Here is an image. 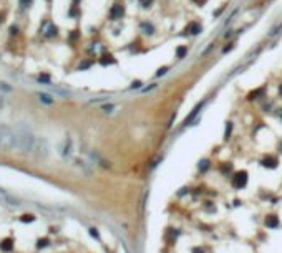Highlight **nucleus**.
<instances>
[{"mask_svg":"<svg viewBox=\"0 0 282 253\" xmlns=\"http://www.w3.org/2000/svg\"><path fill=\"white\" fill-rule=\"evenodd\" d=\"M33 142H35V136L30 134L28 129L17 131V146H15L17 151L23 152V154H32Z\"/></svg>","mask_w":282,"mask_h":253,"instance_id":"nucleus-1","label":"nucleus"},{"mask_svg":"<svg viewBox=\"0 0 282 253\" xmlns=\"http://www.w3.org/2000/svg\"><path fill=\"white\" fill-rule=\"evenodd\" d=\"M17 146V131L10 129L7 126L0 127V149L12 151Z\"/></svg>","mask_w":282,"mask_h":253,"instance_id":"nucleus-2","label":"nucleus"},{"mask_svg":"<svg viewBox=\"0 0 282 253\" xmlns=\"http://www.w3.org/2000/svg\"><path fill=\"white\" fill-rule=\"evenodd\" d=\"M48 149H50V146H48V142H47L43 137H35L32 154H35L38 157H45L47 154H48Z\"/></svg>","mask_w":282,"mask_h":253,"instance_id":"nucleus-3","label":"nucleus"},{"mask_svg":"<svg viewBox=\"0 0 282 253\" xmlns=\"http://www.w3.org/2000/svg\"><path fill=\"white\" fill-rule=\"evenodd\" d=\"M247 184V172H237L236 175L232 177V185L236 189H241V187H244V185Z\"/></svg>","mask_w":282,"mask_h":253,"instance_id":"nucleus-4","label":"nucleus"},{"mask_svg":"<svg viewBox=\"0 0 282 253\" xmlns=\"http://www.w3.org/2000/svg\"><path fill=\"white\" fill-rule=\"evenodd\" d=\"M125 15V7L119 5V3H114L111 7V10H110V18L111 20H118V18H121Z\"/></svg>","mask_w":282,"mask_h":253,"instance_id":"nucleus-5","label":"nucleus"},{"mask_svg":"<svg viewBox=\"0 0 282 253\" xmlns=\"http://www.w3.org/2000/svg\"><path fill=\"white\" fill-rule=\"evenodd\" d=\"M201 30H203V28H201V25H199V23H196V22H191L189 25L184 28V32L189 33V35H198Z\"/></svg>","mask_w":282,"mask_h":253,"instance_id":"nucleus-6","label":"nucleus"},{"mask_svg":"<svg viewBox=\"0 0 282 253\" xmlns=\"http://www.w3.org/2000/svg\"><path fill=\"white\" fill-rule=\"evenodd\" d=\"M262 165L264 167H271V169H274V167L277 165V159L274 156H269V157H266L264 161H262Z\"/></svg>","mask_w":282,"mask_h":253,"instance_id":"nucleus-7","label":"nucleus"},{"mask_svg":"<svg viewBox=\"0 0 282 253\" xmlns=\"http://www.w3.org/2000/svg\"><path fill=\"white\" fill-rule=\"evenodd\" d=\"M203 104H204V101H203V103H199V104H198V106H196V108L193 109V111H191V114H189V116H188V118H186V119H184V124H188V122H191V121H193V119L196 118V114H198V113H199V109H201V108H203Z\"/></svg>","mask_w":282,"mask_h":253,"instance_id":"nucleus-8","label":"nucleus"},{"mask_svg":"<svg viewBox=\"0 0 282 253\" xmlns=\"http://www.w3.org/2000/svg\"><path fill=\"white\" fill-rule=\"evenodd\" d=\"M0 199H2V200H5V202H7V204H8V202H10L12 205H17V199H13V197H12V195H8V194H5V192H3V190H2V189H0Z\"/></svg>","mask_w":282,"mask_h":253,"instance_id":"nucleus-9","label":"nucleus"},{"mask_svg":"<svg viewBox=\"0 0 282 253\" xmlns=\"http://www.w3.org/2000/svg\"><path fill=\"white\" fill-rule=\"evenodd\" d=\"M266 225H267V227H271V228H275L277 225H279V220H277V217H275V215H271V217H267V218H266Z\"/></svg>","mask_w":282,"mask_h":253,"instance_id":"nucleus-10","label":"nucleus"},{"mask_svg":"<svg viewBox=\"0 0 282 253\" xmlns=\"http://www.w3.org/2000/svg\"><path fill=\"white\" fill-rule=\"evenodd\" d=\"M38 99H40L42 103H45V104H51V103H53V98H51L50 94H45V93H38Z\"/></svg>","mask_w":282,"mask_h":253,"instance_id":"nucleus-11","label":"nucleus"},{"mask_svg":"<svg viewBox=\"0 0 282 253\" xmlns=\"http://www.w3.org/2000/svg\"><path fill=\"white\" fill-rule=\"evenodd\" d=\"M186 53H188V46H179V48L176 50V56H178V58H184Z\"/></svg>","mask_w":282,"mask_h":253,"instance_id":"nucleus-12","label":"nucleus"},{"mask_svg":"<svg viewBox=\"0 0 282 253\" xmlns=\"http://www.w3.org/2000/svg\"><path fill=\"white\" fill-rule=\"evenodd\" d=\"M38 81L43 83V84H50V76L48 75H40V76H38Z\"/></svg>","mask_w":282,"mask_h":253,"instance_id":"nucleus-13","label":"nucleus"},{"mask_svg":"<svg viewBox=\"0 0 282 253\" xmlns=\"http://www.w3.org/2000/svg\"><path fill=\"white\" fill-rule=\"evenodd\" d=\"M262 93H264V89H257V91L249 94V99H254V96H259V94H262Z\"/></svg>","mask_w":282,"mask_h":253,"instance_id":"nucleus-14","label":"nucleus"},{"mask_svg":"<svg viewBox=\"0 0 282 253\" xmlns=\"http://www.w3.org/2000/svg\"><path fill=\"white\" fill-rule=\"evenodd\" d=\"M143 30H145V33H153V27L145 23V25H143Z\"/></svg>","mask_w":282,"mask_h":253,"instance_id":"nucleus-15","label":"nucleus"},{"mask_svg":"<svg viewBox=\"0 0 282 253\" xmlns=\"http://www.w3.org/2000/svg\"><path fill=\"white\" fill-rule=\"evenodd\" d=\"M201 164H203V165H199V169H203V170H206V169H208V161H203Z\"/></svg>","mask_w":282,"mask_h":253,"instance_id":"nucleus-16","label":"nucleus"},{"mask_svg":"<svg viewBox=\"0 0 282 253\" xmlns=\"http://www.w3.org/2000/svg\"><path fill=\"white\" fill-rule=\"evenodd\" d=\"M101 109L105 113H111V109H113V106H101Z\"/></svg>","mask_w":282,"mask_h":253,"instance_id":"nucleus-17","label":"nucleus"},{"mask_svg":"<svg viewBox=\"0 0 282 253\" xmlns=\"http://www.w3.org/2000/svg\"><path fill=\"white\" fill-rule=\"evenodd\" d=\"M166 71H168V68H166V66H164V68H161V70H159V71H158V73H156V75H158V76H161V75H164Z\"/></svg>","mask_w":282,"mask_h":253,"instance_id":"nucleus-18","label":"nucleus"},{"mask_svg":"<svg viewBox=\"0 0 282 253\" xmlns=\"http://www.w3.org/2000/svg\"><path fill=\"white\" fill-rule=\"evenodd\" d=\"M231 129H232V126H231V122L227 124V127H226V137L229 136V132H231Z\"/></svg>","mask_w":282,"mask_h":253,"instance_id":"nucleus-19","label":"nucleus"},{"mask_svg":"<svg viewBox=\"0 0 282 253\" xmlns=\"http://www.w3.org/2000/svg\"><path fill=\"white\" fill-rule=\"evenodd\" d=\"M153 2V0H141V3H145L143 7H150V3Z\"/></svg>","mask_w":282,"mask_h":253,"instance_id":"nucleus-20","label":"nucleus"},{"mask_svg":"<svg viewBox=\"0 0 282 253\" xmlns=\"http://www.w3.org/2000/svg\"><path fill=\"white\" fill-rule=\"evenodd\" d=\"M20 3H22V5H30L32 0H20Z\"/></svg>","mask_w":282,"mask_h":253,"instance_id":"nucleus-21","label":"nucleus"},{"mask_svg":"<svg viewBox=\"0 0 282 253\" xmlns=\"http://www.w3.org/2000/svg\"><path fill=\"white\" fill-rule=\"evenodd\" d=\"M3 104H5V103H3V98L0 96V111H2V109H3Z\"/></svg>","mask_w":282,"mask_h":253,"instance_id":"nucleus-22","label":"nucleus"},{"mask_svg":"<svg viewBox=\"0 0 282 253\" xmlns=\"http://www.w3.org/2000/svg\"><path fill=\"white\" fill-rule=\"evenodd\" d=\"M193 253H203V250H199V248H194Z\"/></svg>","mask_w":282,"mask_h":253,"instance_id":"nucleus-23","label":"nucleus"},{"mask_svg":"<svg viewBox=\"0 0 282 253\" xmlns=\"http://www.w3.org/2000/svg\"><path fill=\"white\" fill-rule=\"evenodd\" d=\"M279 93H280V96H282V84H280V88H279Z\"/></svg>","mask_w":282,"mask_h":253,"instance_id":"nucleus-24","label":"nucleus"},{"mask_svg":"<svg viewBox=\"0 0 282 253\" xmlns=\"http://www.w3.org/2000/svg\"><path fill=\"white\" fill-rule=\"evenodd\" d=\"M280 151H282V142H280Z\"/></svg>","mask_w":282,"mask_h":253,"instance_id":"nucleus-25","label":"nucleus"}]
</instances>
